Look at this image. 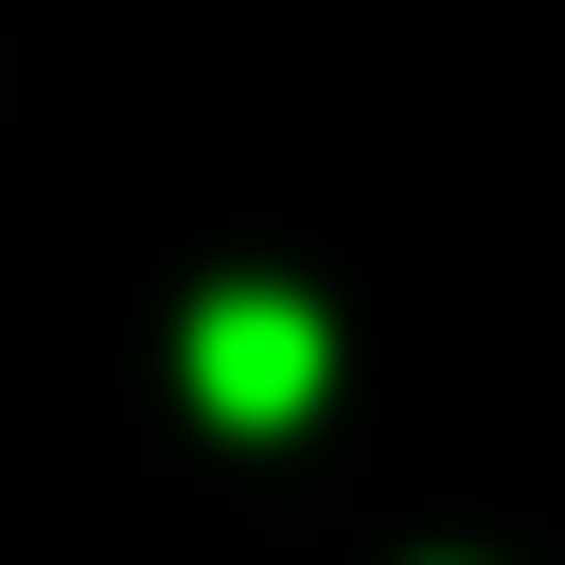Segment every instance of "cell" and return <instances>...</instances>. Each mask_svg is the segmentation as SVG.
Wrapping results in <instances>:
<instances>
[{
	"label": "cell",
	"instance_id": "1",
	"mask_svg": "<svg viewBox=\"0 0 565 565\" xmlns=\"http://www.w3.org/2000/svg\"><path fill=\"white\" fill-rule=\"evenodd\" d=\"M318 371H335V335H318V300H282V282H212V318H194V406L212 424H300L318 406Z\"/></svg>",
	"mask_w": 565,
	"mask_h": 565
}]
</instances>
